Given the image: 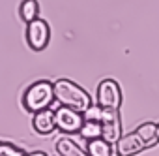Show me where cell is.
<instances>
[{"mask_svg": "<svg viewBox=\"0 0 159 156\" xmlns=\"http://www.w3.org/2000/svg\"><path fill=\"white\" fill-rule=\"evenodd\" d=\"M52 90H54V100L60 105L71 107L79 113H84L90 105H92V98L90 94L81 87L69 79H58L52 83Z\"/></svg>", "mask_w": 159, "mask_h": 156, "instance_id": "cell-1", "label": "cell"}, {"mask_svg": "<svg viewBox=\"0 0 159 156\" xmlns=\"http://www.w3.org/2000/svg\"><path fill=\"white\" fill-rule=\"evenodd\" d=\"M23 107L25 111H28L30 115L51 107V104L54 102V90H52V83L47 79H39L36 83H32L25 92H23Z\"/></svg>", "mask_w": 159, "mask_h": 156, "instance_id": "cell-2", "label": "cell"}, {"mask_svg": "<svg viewBox=\"0 0 159 156\" xmlns=\"http://www.w3.org/2000/svg\"><path fill=\"white\" fill-rule=\"evenodd\" d=\"M51 41V27L45 19H32L26 23V43L32 51H43Z\"/></svg>", "mask_w": 159, "mask_h": 156, "instance_id": "cell-3", "label": "cell"}, {"mask_svg": "<svg viewBox=\"0 0 159 156\" xmlns=\"http://www.w3.org/2000/svg\"><path fill=\"white\" fill-rule=\"evenodd\" d=\"M98 105L103 109H118L122 105V89L114 79H103L98 85Z\"/></svg>", "mask_w": 159, "mask_h": 156, "instance_id": "cell-4", "label": "cell"}, {"mask_svg": "<svg viewBox=\"0 0 159 156\" xmlns=\"http://www.w3.org/2000/svg\"><path fill=\"white\" fill-rule=\"evenodd\" d=\"M101 137L114 145L122 137V120H120V111L118 109H103L101 107Z\"/></svg>", "mask_w": 159, "mask_h": 156, "instance_id": "cell-5", "label": "cell"}, {"mask_svg": "<svg viewBox=\"0 0 159 156\" xmlns=\"http://www.w3.org/2000/svg\"><path fill=\"white\" fill-rule=\"evenodd\" d=\"M84 119H83V113H79L71 107H66V105H60L56 111H54V124H56V130L64 132V134H79L81 130Z\"/></svg>", "mask_w": 159, "mask_h": 156, "instance_id": "cell-6", "label": "cell"}, {"mask_svg": "<svg viewBox=\"0 0 159 156\" xmlns=\"http://www.w3.org/2000/svg\"><path fill=\"white\" fill-rule=\"evenodd\" d=\"M32 128L39 134V135H49L56 130V124H54V111L51 107H45V109H39L36 113H32Z\"/></svg>", "mask_w": 159, "mask_h": 156, "instance_id": "cell-7", "label": "cell"}, {"mask_svg": "<svg viewBox=\"0 0 159 156\" xmlns=\"http://www.w3.org/2000/svg\"><path fill=\"white\" fill-rule=\"evenodd\" d=\"M114 145H116V152L120 156H135V154H139L140 150L146 149V145L142 143V139L139 137L137 132H131V134L120 137Z\"/></svg>", "mask_w": 159, "mask_h": 156, "instance_id": "cell-8", "label": "cell"}, {"mask_svg": "<svg viewBox=\"0 0 159 156\" xmlns=\"http://www.w3.org/2000/svg\"><path fill=\"white\" fill-rule=\"evenodd\" d=\"M86 154H88V156H111V154H112V145L107 143L103 137L88 139Z\"/></svg>", "mask_w": 159, "mask_h": 156, "instance_id": "cell-9", "label": "cell"}, {"mask_svg": "<svg viewBox=\"0 0 159 156\" xmlns=\"http://www.w3.org/2000/svg\"><path fill=\"white\" fill-rule=\"evenodd\" d=\"M56 152H58V156H88L86 150H83L75 141H71L67 137H62L56 141Z\"/></svg>", "mask_w": 159, "mask_h": 156, "instance_id": "cell-10", "label": "cell"}, {"mask_svg": "<svg viewBox=\"0 0 159 156\" xmlns=\"http://www.w3.org/2000/svg\"><path fill=\"white\" fill-rule=\"evenodd\" d=\"M135 132L139 134V137L142 139V143L146 145V149L157 143V124H153V122H144V124H140Z\"/></svg>", "mask_w": 159, "mask_h": 156, "instance_id": "cell-11", "label": "cell"}, {"mask_svg": "<svg viewBox=\"0 0 159 156\" xmlns=\"http://www.w3.org/2000/svg\"><path fill=\"white\" fill-rule=\"evenodd\" d=\"M19 15L25 23L39 17V2L38 0H23L19 6Z\"/></svg>", "mask_w": 159, "mask_h": 156, "instance_id": "cell-12", "label": "cell"}, {"mask_svg": "<svg viewBox=\"0 0 159 156\" xmlns=\"http://www.w3.org/2000/svg\"><path fill=\"white\" fill-rule=\"evenodd\" d=\"M83 139H94V137H101V124L99 120H84L81 130H79Z\"/></svg>", "mask_w": 159, "mask_h": 156, "instance_id": "cell-13", "label": "cell"}, {"mask_svg": "<svg viewBox=\"0 0 159 156\" xmlns=\"http://www.w3.org/2000/svg\"><path fill=\"white\" fill-rule=\"evenodd\" d=\"M0 156H26V152L13 145V143H4V141H0Z\"/></svg>", "mask_w": 159, "mask_h": 156, "instance_id": "cell-14", "label": "cell"}, {"mask_svg": "<svg viewBox=\"0 0 159 156\" xmlns=\"http://www.w3.org/2000/svg\"><path fill=\"white\" fill-rule=\"evenodd\" d=\"M83 119H84V120H99V119H101V107L92 104V105L83 113Z\"/></svg>", "mask_w": 159, "mask_h": 156, "instance_id": "cell-15", "label": "cell"}, {"mask_svg": "<svg viewBox=\"0 0 159 156\" xmlns=\"http://www.w3.org/2000/svg\"><path fill=\"white\" fill-rule=\"evenodd\" d=\"M26 156H47V152H43V150H32V152H26Z\"/></svg>", "mask_w": 159, "mask_h": 156, "instance_id": "cell-16", "label": "cell"}, {"mask_svg": "<svg viewBox=\"0 0 159 156\" xmlns=\"http://www.w3.org/2000/svg\"><path fill=\"white\" fill-rule=\"evenodd\" d=\"M111 156H120V154H118V152H114V150H112V154H111Z\"/></svg>", "mask_w": 159, "mask_h": 156, "instance_id": "cell-17", "label": "cell"}, {"mask_svg": "<svg viewBox=\"0 0 159 156\" xmlns=\"http://www.w3.org/2000/svg\"><path fill=\"white\" fill-rule=\"evenodd\" d=\"M157 141H159V124H157Z\"/></svg>", "mask_w": 159, "mask_h": 156, "instance_id": "cell-18", "label": "cell"}]
</instances>
